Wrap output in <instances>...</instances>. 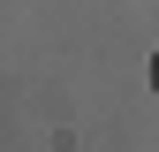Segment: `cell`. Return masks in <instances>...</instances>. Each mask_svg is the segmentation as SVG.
I'll return each mask as SVG.
<instances>
[{
	"label": "cell",
	"mask_w": 159,
	"mask_h": 152,
	"mask_svg": "<svg viewBox=\"0 0 159 152\" xmlns=\"http://www.w3.org/2000/svg\"><path fill=\"white\" fill-rule=\"evenodd\" d=\"M152 91H159V53H152Z\"/></svg>",
	"instance_id": "1"
}]
</instances>
